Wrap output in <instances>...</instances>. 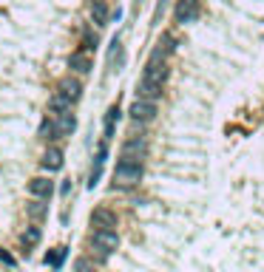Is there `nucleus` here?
<instances>
[{
	"instance_id": "obj_1",
	"label": "nucleus",
	"mask_w": 264,
	"mask_h": 272,
	"mask_svg": "<svg viewBox=\"0 0 264 272\" xmlns=\"http://www.w3.org/2000/svg\"><path fill=\"white\" fill-rule=\"evenodd\" d=\"M142 173H145L142 162L122 159L114 167V184H116V187H133V184H139V181H142Z\"/></svg>"
},
{
	"instance_id": "obj_2",
	"label": "nucleus",
	"mask_w": 264,
	"mask_h": 272,
	"mask_svg": "<svg viewBox=\"0 0 264 272\" xmlns=\"http://www.w3.org/2000/svg\"><path fill=\"white\" fill-rule=\"evenodd\" d=\"M116 247H119L116 230H94V233H91V250H94L99 258H108Z\"/></svg>"
},
{
	"instance_id": "obj_3",
	"label": "nucleus",
	"mask_w": 264,
	"mask_h": 272,
	"mask_svg": "<svg viewBox=\"0 0 264 272\" xmlns=\"http://www.w3.org/2000/svg\"><path fill=\"white\" fill-rule=\"evenodd\" d=\"M128 116H131L133 122H151L153 116H156V102L153 99H133L131 108H128Z\"/></svg>"
},
{
	"instance_id": "obj_4",
	"label": "nucleus",
	"mask_w": 264,
	"mask_h": 272,
	"mask_svg": "<svg viewBox=\"0 0 264 272\" xmlns=\"http://www.w3.org/2000/svg\"><path fill=\"white\" fill-rule=\"evenodd\" d=\"M148 153V139L145 136H136L131 142L122 145V159H133V162H142Z\"/></svg>"
},
{
	"instance_id": "obj_5",
	"label": "nucleus",
	"mask_w": 264,
	"mask_h": 272,
	"mask_svg": "<svg viewBox=\"0 0 264 272\" xmlns=\"http://www.w3.org/2000/svg\"><path fill=\"white\" fill-rule=\"evenodd\" d=\"M170 77V68H168V63H148V68H145V77L142 80L151 82V85H165V80Z\"/></svg>"
},
{
	"instance_id": "obj_6",
	"label": "nucleus",
	"mask_w": 264,
	"mask_h": 272,
	"mask_svg": "<svg viewBox=\"0 0 264 272\" xmlns=\"http://www.w3.org/2000/svg\"><path fill=\"white\" fill-rule=\"evenodd\" d=\"M91 227H94V230H114V227H116V216H114V210L97 207L94 213H91Z\"/></svg>"
},
{
	"instance_id": "obj_7",
	"label": "nucleus",
	"mask_w": 264,
	"mask_h": 272,
	"mask_svg": "<svg viewBox=\"0 0 264 272\" xmlns=\"http://www.w3.org/2000/svg\"><path fill=\"white\" fill-rule=\"evenodd\" d=\"M74 128H77V116L71 111L54 113V130H57V136H71Z\"/></svg>"
},
{
	"instance_id": "obj_8",
	"label": "nucleus",
	"mask_w": 264,
	"mask_h": 272,
	"mask_svg": "<svg viewBox=\"0 0 264 272\" xmlns=\"http://www.w3.org/2000/svg\"><path fill=\"white\" fill-rule=\"evenodd\" d=\"M199 12V0H176V9H173V15H176V23H190Z\"/></svg>"
},
{
	"instance_id": "obj_9",
	"label": "nucleus",
	"mask_w": 264,
	"mask_h": 272,
	"mask_svg": "<svg viewBox=\"0 0 264 272\" xmlns=\"http://www.w3.org/2000/svg\"><path fill=\"white\" fill-rule=\"evenodd\" d=\"M173 48H176L173 37H170V34H162V37H159V43H156V48L151 51V60H148V63H165V57L173 51Z\"/></svg>"
},
{
	"instance_id": "obj_10",
	"label": "nucleus",
	"mask_w": 264,
	"mask_h": 272,
	"mask_svg": "<svg viewBox=\"0 0 264 272\" xmlns=\"http://www.w3.org/2000/svg\"><path fill=\"white\" fill-rule=\"evenodd\" d=\"M91 51H74V54H71V57H68V68H71V71H74V74H88V71H91Z\"/></svg>"
},
{
	"instance_id": "obj_11",
	"label": "nucleus",
	"mask_w": 264,
	"mask_h": 272,
	"mask_svg": "<svg viewBox=\"0 0 264 272\" xmlns=\"http://www.w3.org/2000/svg\"><path fill=\"white\" fill-rule=\"evenodd\" d=\"M29 193L37 196V199H49L51 193H54V181L46 176H34L32 181H29Z\"/></svg>"
},
{
	"instance_id": "obj_12",
	"label": "nucleus",
	"mask_w": 264,
	"mask_h": 272,
	"mask_svg": "<svg viewBox=\"0 0 264 272\" xmlns=\"http://www.w3.org/2000/svg\"><path fill=\"white\" fill-rule=\"evenodd\" d=\"M63 96H68L71 102H77L80 96H83V82L77 80V77H66V80H60V88H57Z\"/></svg>"
},
{
	"instance_id": "obj_13",
	"label": "nucleus",
	"mask_w": 264,
	"mask_h": 272,
	"mask_svg": "<svg viewBox=\"0 0 264 272\" xmlns=\"http://www.w3.org/2000/svg\"><path fill=\"white\" fill-rule=\"evenodd\" d=\"M43 167H46V170H60V167H63V150H60V147H49V150L43 153Z\"/></svg>"
},
{
	"instance_id": "obj_14",
	"label": "nucleus",
	"mask_w": 264,
	"mask_h": 272,
	"mask_svg": "<svg viewBox=\"0 0 264 272\" xmlns=\"http://www.w3.org/2000/svg\"><path fill=\"white\" fill-rule=\"evenodd\" d=\"M40 227H26L23 233H20V244H23V250H34L37 244H40Z\"/></svg>"
},
{
	"instance_id": "obj_15",
	"label": "nucleus",
	"mask_w": 264,
	"mask_h": 272,
	"mask_svg": "<svg viewBox=\"0 0 264 272\" xmlns=\"http://www.w3.org/2000/svg\"><path fill=\"white\" fill-rule=\"evenodd\" d=\"M91 20H94V26H105V20H108V9H105L102 0H94V3H91Z\"/></svg>"
},
{
	"instance_id": "obj_16",
	"label": "nucleus",
	"mask_w": 264,
	"mask_h": 272,
	"mask_svg": "<svg viewBox=\"0 0 264 272\" xmlns=\"http://www.w3.org/2000/svg\"><path fill=\"white\" fill-rule=\"evenodd\" d=\"M71 105H74V102H71L68 96H63V94H60V91H57V94L51 96V102H49V108H51V111H54V113L71 111Z\"/></svg>"
},
{
	"instance_id": "obj_17",
	"label": "nucleus",
	"mask_w": 264,
	"mask_h": 272,
	"mask_svg": "<svg viewBox=\"0 0 264 272\" xmlns=\"http://www.w3.org/2000/svg\"><path fill=\"white\" fill-rule=\"evenodd\" d=\"M136 91H139L142 99H159V96H162V88H159V85H151V82H145V80L139 82Z\"/></svg>"
},
{
	"instance_id": "obj_18",
	"label": "nucleus",
	"mask_w": 264,
	"mask_h": 272,
	"mask_svg": "<svg viewBox=\"0 0 264 272\" xmlns=\"http://www.w3.org/2000/svg\"><path fill=\"white\" fill-rule=\"evenodd\" d=\"M74 272H99V270L91 258H77V261H74Z\"/></svg>"
},
{
	"instance_id": "obj_19",
	"label": "nucleus",
	"mask_w": 264,
	"mask_h": 272,
	"mask_svg": "<svg viewBox=\"0 0 264 272\" xmlns=\"http://www.w3.org/2000/svg\"><path fill=\"white\" fill-rule=\"evenodd\" d=\"M105 156H108V150H105V147H99L97 159H94V176H91V184H97V179H99V170H102V162H105Z\"/></svg>"
},
{
	"instance_id": "obj_20",
	"label": "nucleus",
	"mask_w": 264,
	"mask_h": 272,
	"mask_svg": "<svg viewBox=\"0 0 264 272\" xmlns=\"http://www.w3.org/2000/svg\"><path fill=\"white\" fill-rule=\"evenodd\" d=\"M119 54H122V46H119V37H114V40H111V57H108L114 68L119 65Z\"/></svg>"
},
{
	"instance_id": "obj_21",
	"label": "nucleus",
	"mask_w": 264,
	"mask_h": 272,
	"mask_svg": "<svg viewBox=\"0 0 264 272\" xmlns=\"http://www.w3.org/2000/svg\"><path fill=\"white\" fill-rule=\"evenodd\" d=\"M40 136H43V139L57 136V130H54V122H51V119H43V125H40Z\"/></svg>"
},
{
	"instance_id": "obj_22",
	"label": "nucleus",
	"mask_w": 264,
	"mask_h": 272,
	"mask_svg": "<svg viewBox=\"0 0 264 272\" xmlns=\"http://www.w3.org/2000/svg\"><path fill=\"white\" fill-rule=\"evenodd\" d=\"M29 216H34V218H43V216H46V204H32V207H29Z\"/></svg>"
},
{
	"instance_id": "obj_23",
	"label": "nucleus",
	"mask_w": 264,
	"mask_h": 272,
	"mask_svg": "<svg viewBox=\"0 0 264 272\" xmlns=\"http://www.w3.org/2000/svg\"><path fill=\"white\" fill-rule=\"evenodd\" d=\"M60 261H63V250H51L46 255V264H60Z\"/></svg>"
},
{
	"instance_id": "obj_24",
	"label": "nucleus",
	"mask_w": 264,
	"mask_h": 272,
	"mask_svg": "<svg viewBox=\"0 0 264 272\" xmlns=\"http://www.w3.org/2000/svg\"><path fill=\"white\" fill-rule=\"evenodd\" d=\"M0 261H3V264H9V267H15V258L9 255V253H0Z\"/></svg>"
}]
</instances>
